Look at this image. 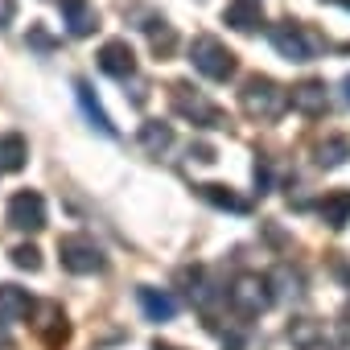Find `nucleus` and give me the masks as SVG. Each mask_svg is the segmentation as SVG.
Listing matches in <instances>:
<instances>
[{
	"mask_svg": "<svg viewBox=\"0 0 350 350\" xmlns=\"http://www.w3.org/2000/svg\"><path fill=\"white\" fill-rule=\"evenodd\" d=\"M239 107L252 120H280L284 107H288V91L276 79H268V75H252L239 87Z\"/></svg>",
	"mask_w": 350,
	"mask_h": 350,
	"instance_id": "nucleus-1",
	"label": "nucleus"
},
{
	"mask_svg": "<svg viewBox=\"0 0 350 350\" xmlns=\"http://www.w3.org/2000/svg\"><path fill=\"white\" fill-rule=\"evenodd\" d=\"M46 321H50V325H42V338H46L50 346H62V342H66V334H70L66 317H62V313H58V309L50 305V309H46Z\"/></svg>",
	"mask_w": 350,
	"mask_h": 350,
	"instance_id": "nucleus-20",
	"label": "nucleus"
},
{
	"mask_svg": "<svg viewBox=\"0 0 350 350\" xmlns=\"http://www.w3.org/2000/svg\"><path fill=\"white\" fill-rule=\"evenodd\" d=\"M95 62H99V70H103L107 79H120V83H128V79L136 75V54H132V46H128L124 38L103 42L99 54H95Z\"/></svg>",
	"mask_w": 350,
	"mask_h": 350,
	"instance_id": "nucleus-8",
	"label": "nucleus"
},
{
	"mask_svg": "<svg viewBox=\"0 0 350 350\" xmlns=\"http://www.w3.org/2000/svg\"><path fill=\"white\" fill-rule=\"evenodd\" d=\"M140 148L152 152V157H161L165 148H173V124H161V120L140 124Z\"/></svg>",
	"mask_w": 350,
	"mask_h": 350,
	"instance_id": "nucleus-18",
	"label": "nucleus"
},
{
	"mask_svg": "<svg viewBox=\"0 0 350 350\" xmlns=\"http://www.w3.org/2000/svg\"><path fill=\"white\" fill-rule=\"evenodd\" d=\"M288 107L301 111V116H309V120H317V116H325V107H329V87H325L321 79H305V83H297V87L288 91Z\"/></svg>",
	"mask_w": 350,
	"mask_h": 350,
	"instance_id": "nucleus-9",
	"label": "nucleus"
},
{
	"mask_svg": "<svg viewBox=\"0 0 350 350\" xmlns=\"http://www.w3.org/2000/svg\"><path fill=\"white\" fill-rule=\"evenodd\" d=\"M190 161H202V165H211V161H215V144H206V140L190 144Z\"/></svg>",
	"mask_w": 350,
	"mask_h": 350,
	"instance_id": "nucleus-25",
	"label": "nucleus"
},
{
	"mask_svg": "<svg viewBox=\"0 0 350 350\" xmlns=\"http://www.w3.org/2000/svg\"><path fill=\"white\" fill-rule=\"evenodd\" d=\"M136 297H140V309H144L148 321H173V313H178V301H173L165 288H148L144 284Z\"/></svg>",
	"mask_w": 350,
	"mask_h": 350,
	"instance_id": "nucleus-16",
	"label": "nucleus"
},
{
	"mask_svg": "<svg viewBox=\"0 0 350 350\" xmlns=\"http://www.w3.org/2000/svg\"><path fill=\"white\" fill-rule=\"evenodd\" d=\"M33 313V297L21 284H0V321H25Z\"/></svg>",
	"mask_w": 350,
	"mask_h": 350,
	"instance_id": "nucleus-12",
	"label": "nucleus"
},
{
	"mask_svg": "<svg viewBox=\"0 0 350 350\" xmlns=\"http://www.w3.org/2000/svg\"><path fill=\"white\" fill-rule=\"evenodd\" d=\"M152 350H178V346H165V342H157V346H152Z\"/></svg>",
	"mask_w": 350,
	"mask_h": 350,
	"instance_id": "nucleus-30",
	"label": "nucleus"
},
{
	"mask_svg": "<svg viewBox=\"0 0 350 350\" xmlns=\"http://www.w3.org/2000/svg\"><path fill=\"white\" fill-rule=\"evenodd\" d=\"M29 46H33V50H42V54H50V50H54V38H50L42 25H29Z\"/></svg>",
	"mask_w": 350,
	"mask_h": 350,
	"instance_id": "nucleus-24",
	"label": "nucleus"
},
{
	"mask_svg": "<svg viewBox=\"0 0 350 350\" xmlns=\"http://www.w3.org/2000/svg\"><path fill=\"white\" fill-rule=\"evenodd\" d=\"M25 161H29L25 136H17V132L0 136V169H5V173H17V169H25Z\"/></svg>",
	"mask_w": 350,
	"mask_h": 350,
	"instance_id": "nucleus-17",
	"label": "nucleus"
},
{
	"mask_svg": "<svg viewBox=\"0 0 350 350\" xmlns=\"http://www.w3.org/2000/svg\"><path fill=\"white\" fill-rule=\"evenodd\" d=\"M342 95H346V103H350V75L342 79Z\"/></svg>",
	"mask_w": 350,
	"mask_h": 350,
	"instance_id": "nucleus-28",
	"label": "nucleus"
},
{
	"mask_svg": "<svg viewBox=\"0 0 350 350\" xmlns=\"http://www.w3.org/2000/svg\"><path fill=\"white\" fill-rule=\"evenodd\" d=\"M9 227L13 231H42L46 227V198L38 190H21L9 198Z\"/></svg>",
	"mask_w": 350,
	"mask_h": 350,
	"instance_id": "nucleus-7",
	"label": "nucleus"
},
{
	"mask_svg": "<svg viewBox=\"0 0 350 350\" xmlns=\"http://www.w3.org/2000/svg\"><path fill=\"white\" fill-rule=\"evenodd\" d=\"M223 25H231L235 33H256V29H264V5L260 0H227Z\"/></svg>",
	"mask_w": 350,
	"mask_h": 350,
	"instance_id": "nucleus-11",
	"label": "nucleus"
},
{
	"mask_svg": "<svg viewBox=\"0 0 350 350\" xmlns=\"http://www.w3.org/2000/svg\"><path fill=\"white\" fill-rule=\"evenodd\" d=\"M288 338H293L301 350H309V342H313V338H321V325H317V321H297V325L288 329Z\"/></svg>",
	"mask_w": 350,
	"mask_h": 350,
	"instance_id": "nucleus-22",
	"label": "nucleus"
},
{
	"mask_svg": "<svg viewBox=\"0 0 350 350\" xmlns=\"http://www.w3.org/2000/svg\"><path fill=\"white\" fill-rule=\"evenodd\" d=\"M313 161H317L321 169H338V165H346V161H350V140H346V136H325V140L313 148Z\"/></svg>",
	"mask_w": 350,
	"mask_h": 350,
	"instance_id": "nucleus-19",
	"label": "nucleus"
},
{
	"mask_svg": "<svg viewBox=\"0 0 350 350\" xmlns=\"http://www.w3.org/2000/svg\"><path fill=\"white\" fill-rule=\"evenodd\" d=\"M9 346V321H0V350Z\"/></svg>",
	"mask_w": 350,
	"mask_h": 350,
	"instance_id": "nucleus-27",
	"label": "nucleus"
},
{
	"mask_svg": "<svg viewBox=\"0 0 350 350\" xmlns=\"http://www.w3.org/2000/svg\"><path fill=\"white\" fill-rule=\"evenodd\" d=\"M317 215H321L325 227L342 231V227L350 223V190H329V194L317 202Z\"/></svg>",
	"mask_w": 350,
	"mask_h": 350,
	"instance_id": "nucleus-15",
	"label": "nucleus"
},
{
	"mask_svg": "<svg viewBox=\"0 0 350 350\" xmlns=\"http://www.w3.org/2000/svg\"><path fill=\"white\" fill-rule=\"evenodd\" d=\"M13 264L25 268V272H38V268H42V252H38L33 243H21V247H13Z\"/></svg>",
	"mask_w": 350,
	"mask_h": 350,
	"instance_id": "nucleus-21",
	"label": "nucleus"
},
{
	"mask_svg": "<svg viewBox=\"0 0 350 350\" xmlns=\"http://www.w3.org/2000/svg\"><path fill=\"white\" fill-rule=\"evenodd\" d=\"M58 260H62V268L75 272V276H91V272H103V268H107L103 247H99L91 235H83V231L58 239Z\"/></svg>",
	"mask_w": 350,
	"mask_h": 350,
	"instance_id": "nucleus-5",
	"label": "nucleus"
},
{
	"mask_svg": "<svg viewBox=\"0 0 350 350\" xmlns=\"http://www.w3.org/2000/svg\"><path fill=\"white\" fill-rule=\"evenodd\" d=\"M169 99H173V111H178L182 120H190V124H198V128H227L223 107L211 103V99H206L202 91H194L190 83H173Z\"/></svg>",
	"mask_w": 350,
	"mask_h": 350,
	"instance_id": "nucleus-4",
	"label": "nucleus"
},
{
	"mask_svg": "<svg viewBox=\"0 0 350 350\" xmlns=\"http://www.w3.org/2000/svg\"><path fill=\"white\" fill-rule=\"evenodd\" d=\"M342 321H346V329H350V301H346V309H342Z\"/></svg>",
	"mask_w": 350,
	"mask_h": 350,
	"instance_id": "nucleus-29",
	"label": "nucleus"
},
{
	"mask_svg": "<svg viewBox=\"0 0 350 350\" xmlns=\"http://www.w3.org/2000/svg\"><path fill=\"white\" fill-rule=\"evenodd\" d=\"M190 62H194V70H198L202 79H211V83H227V79H235V70H239V58H235L219 38H211V33H198V38L190 42Z\"/></svg>",
	"mask_w": 350,
	"mask_h": 350,
	"instance_id": "nucleus-2",
	"label": "nucleus"
},
{
	"mask_svg": "<svg viewBox=\"0 0 350 350\" xmlns=\"http://www.w3.org/2000/svg\"><path fill=\"white\" fill-rule=\"evenodd\" d=\"M75 95H79V103H83L87 120H91L103 136H116V124H111V116L103 111V103L95 99V91H91V83H87V79H75Z\"/></svg>",
	"mask_w": 350,
	"mask_h": 350,
	"instance_id": "nucleus-14",
	"label": "nucleus"
},
{
	"mask_svg": "<svg viewBox=\"0 0 350 350\" xmlns=\"http://www.w3.org/2000/svg\"><path fill=\"white\" fill-rule=\"evenodd\" d=\"M58 13H62V25L70 38H91L99 29V13H95L91 0H62Z\"/></svg>",
	"mask_w": 350,
	"mask_h": 350,
	"instance_id": "nucleus-10",
	"label": "nucleus"
},
{
	"mask_svg": "<svg viewBox=\"0 0 350 350\" xmlns=\"http://www.w3.org/2000/svg\"><path fill=\"white\" fill-rule=\"evenodd\" d=\"M198 198L211 202V206H219V211H231V215H247V211H252L247 198H239L231 186H219V182H202V186H198Z\"/></svg>",
	"mask_w": 350,
	"mask_h": 350,
	"instance_id": "nucleus-13",
	"label": "nucleus"
},
{
	"mask_svg": "<svg viewBox=\"0 0 350 350\" xmlns=\"http://www.w3.org/2000/svg\"><path fill=\"white\" fill-rule=\"evenodd\" d=\"M227 301H231V309H235L239 317H260V313L276 301V293H272V280H268V276L247 272V276H239V280L231 284Z\"/></svg>",
	"mask_w": 350,
	"mask_h": 350,
	"instance_id": "nucleus-6",
	"label": "nucleus"
},
{
	"mask_svg": "<svg viewBox=\"0 0 350 350\" xmlns=\"http://www.w3.org/2000/svg\"><path fill=\"white\" fill-rule=\"evenodd\" d=\"M268 42H272V50H276L284 62H313V58L325 50V42L313 38V33H309L305 25H297V21L272 25V29H268Z\"/></svg>",
	"mask_w": 350,
	"mask_h": 350,
	"instance_id": "nucleus-3",
	"label": "nucleus"
},
{
	"mask_svg": "<svg viewBox=\"0 0 350 350\" xmlns=\"http://www.w3.org/2000/svg\"><path fill=\"white\" fill-rule=\"evenodd\" d=\"M256 190H260V194H268V190H272V165H268V157H260V161H256Z\"/></svg>",
	"mask_w": 350,
	"mask_h": 350,
	"instance_id": "nucleus-23",
	"label": "nucleus"
},
{
	"mask_svg": "<svg viewBox=\"0 0 350 350\" xmlns=\"http://www.w3.org/2000/svg\"><path fill=\"white\" fill-rule=\"evenodd\" d=\"M338 5H342V9H350V0H338Z\"/></svg>",
	"mask_w": 350,
	"mask_h": 350,
	"instance_id": "nucleus-31",
	"label": "nucleus"
},
{
	"mask_svg": "<svg viewBox=\"0 0 350 350\" xmlns=\"http://www.w3.org/2000/svg\"><path fill=\"white\" fill-rule=\"evenodd\" d=\"M13 21V0H0V29H9Z\"/></svg>",
	"mask_w": 350,
	"mask_h": 350,
	"instance_id": "nucleus-26",
	"label": "nucleus"
}]
</instances>
